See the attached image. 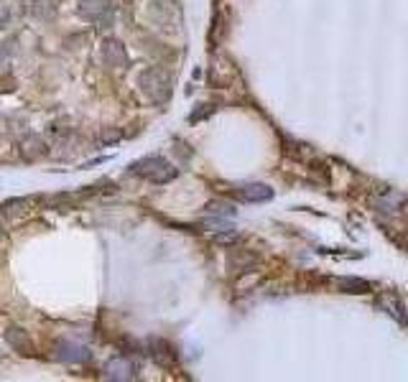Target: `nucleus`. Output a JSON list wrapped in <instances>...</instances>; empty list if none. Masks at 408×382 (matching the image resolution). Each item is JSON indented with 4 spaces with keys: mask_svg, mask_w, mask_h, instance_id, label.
<instances>
[{
    "mask_svg": "<svg viewBox=\"0 0 408 382\" xmlns=\"http://www.w3.org/2000/svg\"><path fill=\"white\" fill-rule=\"evenodd\" d=\"M138 87L143 92V97L154 105H166L169 97H171V77L169 71L158 69V67H151V69H143L138 74Z\"/></svg>",
    "mask_w": 408,
    "mask_h": 382,
    "instance_id": "1",
    "label": "nucleus"
},
{
    "mask_svg": "<svg viewBox=\"0 0 408 382\" xmlns=\"http://www.w3.org/2000/svg\"><path fill=\"white\" fill-rule=\"evenodd\" d=\"M130 174L141 178H148L154 184H169L173 178L179 176V171L173 169L171 163L161 156H148V158H141L130 166Z\"/></svg>",
    "mask_w": 408,
    "mask_h": 382,
    "instance_id": "2",
    "label": "nucleus"
},
{
    "mask_svg": "<svg viewBox=\"0 0 408 382\" xmlns=\"http://www.w3.org/2000/svg\"><path fill=\"white\" fill-rule=\"evenodd\" d=\"M77 13L84 21L100 23V26L102 23L110 26V21H112V5H110V0H80L77 3Z\"/></svg>",
    "mask_w": 408,
    "mask_h": 382,
    "instance_id": "3",
    "label": "nucleus"
},
{
    "mask_svg": "<svg viewBox=\"0 0 408 382\" xmlns=\"http://www.w3.org/2000/svg\"><path fill=\"white\" fill-rule=\"evenodd\" d=\"M100 56H102V62L108 64V67H112V69L128 67V51H125V46H123V41H118V38H105L100 49Z\"/></svg>",
    "mask_w": 408,
    "mask_h": 382,
    "instance_id": "4",
    "label": "nucleus"
},
{
    "mask_svg": "<svg viewBox=\"0 0 408 382\" xmlns=\"http://www.w3.org/2000/svg\"><path fill=\"white\" fill-rule=\"evenodd\" d=\"M5 344H8L13 352H19L23 357H34L36 355V347H34V339L28 337L26 329H21V326H10L5 331Z\"/></svg>",
    "mask_w": 408,
    "mask_h": 382,
    "instance_id": "5",
    "label": "nucleus"
},
{
    "mask_svg": "<svg viewBox=\"0 0 408 382\" xmlns=\"http://www.w3.org/2000/svg\"><path fill=\"white\" fill-rule=\"evenodd\" d=\"M56 357L62 362H69V365H80V362H90V349L82 347V344H72V342H62L56 347Z\"/></svg>",
    "mask_w": 408,
    "mask_h": 382,
    "instance_id": "6",
    "label": "nucleus"
},
{
    "mask_svg": "<svg viewBox=\"0 0 408 382\" xmlns=\"http://www.w3.org/2000/svg\"><path fill=\"white\" fill-rule=\"evenodd\" d=\"M19 151H21V156H23L26 160H38V158H44V156H46V141L41 138V135L31 133V135H26V138L21 141Z\"/></svg>",
    "mask_w": 408,
    "mask_h": 382,
    "instance_id": "7",
    "label": "nucleus"
},
{
    "mask_svg": "<svg viewBox=\"0 0 408 382\" xmlns=\"http://www.w3.org/2000/svg\"><path fill=\"white\" fill-rule=\"evenodd\" d=\"M255 263H258V255H255V252H248V250H232L230 258H227V267H230L232 273H248Z\"/></svg>",
    "mask_w": 408,
    "mask_h": 382,
    "instance_id": "8",
    "label": "nucleus"
},
{
    "mask_svg": "<svg viewBox=\"0 0 408 382\" xmlns=\"http://www.w3.org/2000/svg\"><path fill=\"white\" fill-rule=\"evenodd\" d=\"M133 372H136V367L130 365L128 359H123V357H118V359H110L108 367H105L108 380H133Z\"/></svg>",
    "mask_w": 408,
    "mask_h": 382,
    "instance_id": "9",
    "label": "nucleus"
},
{
    "mask_svg": "<svg viewBox=\"0 0 408 382\" xmlns=\"http://www.w3.org/2000/svg\"><path fill=\"white\" fill-rule=\"evenodd\" d=\"M240 196L245 202H268L273 196V189L265 187V184H245V187H240Z\"/></svg>",
    "mask_w": 408,
    "mask_h": 382,
    "instance_id": "10",
    "label": "nucleus"
},
{
    "mask_svg": "<svg viewBox=\"0 0 408 382\" xmlns=\"http://www.w3.org/2000/svg\"><path fill=\"white\" fill-rule=\"evenodd\" d=\"M151 357H154V359L161 367H171L173 365L171 347H169L166 342H161V339H154V342H151Z\"/></svg>",
    "mask_w": 408,
    "mask_h": 382,
    "instance_id": "11",
    "label": "nucleus"
},
{
    "mask_svg": "<svg viewBox=\"0 0 408 382\" xmlns=\"http://www.w3.org/2000/svg\"><path fill=\"white\" fill-rule=\"evenodd\" d=\"M31 10L41 21H51L56 16V0H31Z\"/></svg>",
    "mask_w": 408,
    "mask_h": 382,
    "instance_id": "12",
    "label": "nucleus"
},
{
    "mask_svg": "<svg viewBox=\"0 0 408 382\" xmlns=\"http://www.w3.org/2000/svg\"><path fill=\"white\" fill-rule=\"evenodd\" d=\"M28 206H31V199H10V202L3 204V214L8 219H19V217H23L28 212Z\"/></svg>",
    "mask_w": 408,
    "mask_h": 382,
    "instance_id": "13",
    "label": "nucleus"
},
{
    "mask_svg": "<svg viewBox=\"0 0 408 382\" xmlns=\"http://www.w3.org/2000/svg\"><path fill=\"white\" fill-rule=\"evenodd\" d=\"M337 285H339L345 294H368V291H370V283H368V280H360V278H339Z\"/></svg>",
    "mask_w": 408,
    "mask_h": 382,
    "instance_id": "14",
    "label": "nucleus"
},
{
    "mask_svg": "<svg viewBox=\"0 0 408 382\" xmlns=\"http://www.w3.org/2000/svg\"><path fill=\"white\" fill-rule=\"evenodd\" d=\"M207 212L219 214V217H232V214H235V206L225 204V202H212V204H207Z\"/></svg>",
    "mask_w": 408,
    "mask_h": 382,
    "instance_id": "15",
    "label": "nucleus"
},
{
    "mask_svg": "<svg viewBox=\"0 0 408 382\" xmlns=\"http://www.w3.org/2000/svg\"><path fill=\"white\" fill-rule=\"evenodd\" d=\"M222 34H225V26H222V16H215V23H212V36H209V44L217 46L222 41Z\"/></svg>",
    "mask_w": 408,
    "mask_h": 382,
    "instance_id": "16",
    "label": "nucleus"
},
{
    "mask_svg": "<svg viewBox=\"0 0 408 382\" xmlns=\"http://www.w3.org/2000/svg\"><path fill=\"white\" fill-rule=\"evenodd\" d=\"M13 89H16V80H13L10 74H3V77H0V95H8Z\"/></svg>",
    "mask_w": 408,
    "mask_h": 382,
    "instance_id": "17",
    "label": "nucleus"
},
{
    "mask_svg": "<svg viewBox=\"0 0 408 382\" xmlns=\"http://www.w3.org/2000/svg\"><path fill=\"white\" fill-rule=\"evenodd\" d=\"M120 138H123V133H120V130H112V128H108V130H102L100 143H105V145H110V143L120 141Z\"/></svg>",
    "mask_w": 408,
    "mask_h": 382,
    "instance_id": "18",
    "label": "nucleus"
},
{
    "mask_svg": "<svg viewBox=\"0 0 408 382\" xmlns=\"http://www.w3.org/2000/svg\"><path fill=\"white\" fill-rule=\"evenodd\" d=\"M10 18H13V16H10V8H8V5H0V28L8 26Z\"/></svg>",
    "mask_w": 408,
    "mask_h": 382,
    "instance_id": "19",
    "label": "nucleus"
},
{
    "mask_svg": "<svg viewBox=\"0 0 408 382\" xmlns=\"http://www.w3.org/2000/svg\"><path fill=\"white\" fill-rule=\"evenodd\" d=\"M0 237H3V230H0Z\"/></svg>",
    "mask_w": 408,
    "mask_h": 382,
    "instance_id": "20",
    "label": "nucleus"
}]
</instances>
